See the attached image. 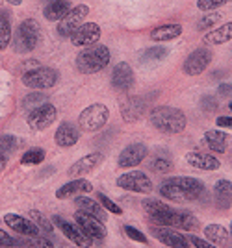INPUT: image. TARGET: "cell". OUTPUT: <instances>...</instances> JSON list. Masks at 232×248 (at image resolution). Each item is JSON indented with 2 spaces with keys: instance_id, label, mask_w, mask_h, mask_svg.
Masks as SVG:
<instances>
[{
  "instance_id": "cell-24",
  "label": "cell",
  "mask_w": 232,
  "mask_h": 248,
  "mask_svg": "<svg viewBox=\"0 0 232 248\" xmlns=\"http://www.w3.org/2000/svg\"><path fill=\"white\" fill-rule=\"evenodd\" d=\"M186 161L193 169H199V170H217L221 167L217 157H214L212 154H204V152H190L186 154Z\"/></svg>"
},
{
  "instance_id": "cell-7",
  "label": "cell",
  "mask_w": 232,
  "mask_h": 248,
  "mask_svg": "<svg viewBox=\"0 0 232 248\" xmlns=\"http://www.w3.org/2000/svg\"><path fill=\"white\" fill-rule=\"evenodd\" d=\"M58 78H60V74L56 69L37 67V69H32V71L22 74V83L30 89H49V87L56 85Z\"/></svg>"
},
{
  "instance_id": "cell-44",
  "label": "cell",
  "mask_w": 232,
  "mask_h": 248,
  "mask_svg": "<svg viewBox=\"0 0 232 248\" xmlns=\"http://www.w3.org/2000/svg\"><path fill=\"white\" fill-rule=\"evenodd\" d=\"M200 108L204 109V111H215L217 109V98L215 96H212V94H206V96H202V100H200Z\"/></svg>"
},
{
  "instance_id": "cell-46",
  "label": "cell",
  "mask_w": 232,
  "mask_h": 248,
  "mask_svg": "<svg viewBox=\"0 0 232 248\" xmlns=\"http://www.w3.org/2000/svg\"><path fill=\"white\" fill-rule=\"evenodd\" d=\"M17 241L11 237L10 233H6L4 230H0V247H13Z\"/></svg>"
},
{
  "instance_id": "cell-52",
  "label": "cell",
  "mask_w": 232,
  "mask_h": 248,
  "mask_svg": "<svg viewBox=\"0 0 232 248\" xmlns=\"http://www.w3.org/2000/svg\"><path fill=\"white\" fill-rule=\"evenodd\" d=\"M229 235H231V239H232V222H231V228H229Z\"/></svg>"
},
{
  "instance_id": "cell-4",
  "label": "cell",
  "mask_w": 232,
  "mask_h": 248,
  "mask_svg": "<svg viewBox=\"0 0 232 248\" xmlns=\"http://www.w3.org/2000/svg\"><path fill=\"white\" fill-rule=\"evenodd\" d=\"M141 206L145 209V213L149 215V218L156 224V226H173L177 228L179 224V209L164 204L162 200L156 198H145L141 202Z\"/></svg>"
},
{
  "instance_id": "cell-40",
  "label": "cell",
  "mask_w": 232,
  "mask_h": 248,
  "mask_svg": "<svg viewBox=\"0 0 232 248\" xmlns=\"http://www.w3.org/2000/svg\"><path fill=\"white\" fill-rule=\"evenodd\" d=\"M26 247L28 248H54V243L41 235H33L26 239Z\"/></svg>"
},
{
  "instance_id": "cell-28",
  "label": "cell",
  "mask_w": 232,
  "mask_h": 248,
  "mask_svg": "<svg viewBox=\"0 0 232 248\" xmlns=\"http://www.w3.org/2000/svg\"><path fill=\"white\" fill-rule=\"evenodd\" d=\"M202 39L206 45H225V43L232 41V21L225 22L219 28L208 31Z\"/></svg>"
},
{
  "instance_id": "cell-12",
  "label": "cell",
  "mask_w": 232,
  "mask_h": 248,
  "mask_svg": "<svg viewBox=\"0 0 232 248\" xmlns=\"http://www.w3.org/2000/svg\"><path fill=\"white\" fill-rule=\"evenodd\" d=\"M56 115H58L56 106L45 102V104H41V106L30 109V113L26 117V123H28V126L33 128V130H47V128L56 121Z\"/></svg>"
},
{
  "instance_id": "cell-11",
  "label": "cell",
  "mask_w": 232,
  "mask_h": 248,
  "mask_svg": "<svg viewBox=\"0 0 232 248\" xmlns=\"http://www.w3.org/2000/svg\"><path fill=\"white\" fill-rule=\"evenodd\" d=\"M212 50L210 48H197V50H193L184 60L182 63V71L188 74V76H199L202 74L206 69H208V65L212 63Z\"/></svg>"
},
{
  "instance_id": "cell-6",
  "label": "cell",
  "mask_w": 232,
  "mask_h": 248,
  "mask_svg": "<svg viewBox=\"0 0 232 248\" xmlns=\"http://www.w3.org/2000/svg\"><path fill=\"white\" fill-rule=\"evenodd\" d=\"M39 39V24L33 19H26L19 24L17 33H15V52L26 54L32 52Z\"/></svg>"
},
{
  "instance_id": "cell-38",
  "label": "cell",
  "mask_w": 232,
  "mask_h": 248,
  "mask_svg": "<svg viewBox=\"0 0 232 248\" xmlns=\"http://www.w3.org/2000/svg\"><path fill=\"white\" fill-rule=\"evenodd\" d=\"M97 197H99V200H100V206L104 207L108 213H116V215H121V213H123V209L117 206L112 198L106 197L104 193H97Z\"/></svg>"
},
{
  "instance_id": "cell-47",
  "label": "cell",
  "mask_w": 232,
  "mask_h": 248,
  "mask_svg": "<svg viewBox=\"0 0 232 248\" xmlns=\"http://www.w3.org/2000/svg\"><path fill=\"white\" fill-rule=\"evenodd\" d=\"M217 94H221V96H231L232 94V83L223 82L221 85L217 87Z\"/></svg>"
},
{
  "instance_id": "cell-8",
  "label": "cell",
  "mask_w": 232,
  "mask_h": 248,
  "mask_svg": "<svg viewBox=\"0 0 232 248\" xmlns=\"http://www.w3.org/2000/svg\"><path fill=\"white\" fill-rule=\"evenodd\" d=\"M117 187L125 189V191H132V193H141V195H149L152 191V182L145 172L141 170H130L117 178Z\"/></svg>"
},
{
  "instance_id": "cell-42",
  "label": "cell",
  "mask_w": 232,
  "mask_h": 248,
  "mask_svg": "<svg viewBox=\"0 0 232 248\" xmlns=\"http://www.w3.org/2000/svg\"><path fill=\"white\" fill-rule=\"evenodd\" d=\"M125 233H127L128 239H132V241H136V243H141V245H145V243H149L147 235L143 233V232H139L137 228L130 226V224H127L125 226Z\"/></svg>"
},
{
  "instance_id": "cell-5",
  "label": "cell",
  "mask_w": 232,
  "mask_h": 248,
  "mask_svg": "<svg viewBox=\"0 0 232 248\" xmlns=\"http://www.w3.org/2000/svg\"><path fill=\"white\" fill-rule=\"evenodd\" d=\"M108 119H110V109L104 104H91L78 117V128L82 132H87V134L99 132L100 128H104Z\"/></svg>"
},
{
  "instance_id": "cell-43",
  "label": "cell",
  "mask_w": 232,
  "mask_h": 248,
  "mask_svg": "<svg viewBox=\"0 0 232 248\" xmlns=\"http://www.w3.org/2000/svg\"><path fill=\"white\" fill-rule=\"evenodd\" d=\"M217 21H221V15H219V13H208L206 17H202L199 21L197 28H199L200 31H204V30H208V28H212Z\"/></svg>"
},
{
  "instance_id": "cell-39",
  "label": "cell",
  "mask_w": 232,
  "mask_h": 248,
  "mask_svg": "<svg viewBox=\"0 0 232 248\" xmlns=\"http://www.w3.org/2000/svg\"><path fill=\"white\" fill-rule=\"evenodd\" d=\"M45 102H47V96H45V94L32 93L22 100V106H24L26 109H33V108H37V106H41V104H45Z\"/></svg>"
},
{
  "instance_id": "cell-51",
  "label": "cell",
  "mask_w": 232,
  "mask_h": 248,
  "mask_svg": "<svg viewBox=\"0 0 232 248\" xmlns=\"http://www.w3.org/2000/svg\"><path fill=\"white\" fill-rule=\"evenodd\" d=\"M49 2H71V0H49Z\"/></svg>"
},
{
  "instance_id": "cell-29",
  "label": "cell",
  "mask_w": 232,
  "mask_h": 248,
  "mask_svg": "<svg viewBox=\"0 0 232 248\" xmlns=\"http://www.w3.org/2000/svg\"><path fill=\"white\" fill-rule=\"evenodd\" d=\"M71 10V2H49L43 10L47 21H62Z\"/></svg>"
},
{
  "instance_id": "cell-15",
  "label": "cell",
  "mask_w": 232,
  "mask_h": 248,
  "mask_svg": "<svg viewBox=\"0 0 232 248\" xmlns=\"http://www.w3.org/2000/svg\"><path fill=\"white\" fill-rule=\"evenodd\" d=\"M149 154V148L143 143H132V145L125 146L119 154V159H117V165L121 169H132V167H137Z\"/></svg>"
},
{
  "instance_id": "cell-32",
  "label": "cell",
  "mask_w": 232,
  "mask_h": 248,
  "mask_svg": "<svg viewBox=\"0 0 232 248\" xmlns=\"http://www.w3.org/2000/svg\"><path fill=\"white\" fill-rule=\"evenodd\" d=\"M11 41V24L4 11H0V50H6Z\"/></svg>"
},
{
  "instance_id": "cell-1",
  "label": "cell",
  "mask_w": 232,
  "mask_h": 248,
  "mask_svg": "<svg viewBox=\"0 0 232 248\" xmlns=\"http://www.w3.org/2000/svg\"><path fill=\"white\" fill-rule=\"evenodd\" d=\"M206 193V187L199 178H191V176H175V178H167L162 182L160 186V197L167 198V200H186V202H193L199 200L202 195Z\"/></svg>"
},
{
  "instance_id": "cell-20",
  "label": "cell",
  "mask_w": 232,
  "mask_h": 248,
  "mask_svg": "<svg viewBox=\"0 0 232 248\" xmlns=\"http://www.w3.org/2000/svg\"><path fill=\"white\" fill-rule=\"evenodd\" d=\"M78 139H80V128H76V126L71 123H62L58 126L56 134H54L56 145L62 146V148L74 146L78 143Z\"/></svg>"
},
{
  "instance_id": "cell-21",
  "label": "cell",
  "mask_w": 232,
  "mask_h": 248,
  "mask_svg": "<svg viewBox=\"0 0 232 248\" xmlns=\"http://www.w3.org/2000/svg\"><path fill=\"white\" fill-rule=\"evenodd\" d=\"M74 202H76L78 211H82V213L89 215L91 218H95L99 222L106 224V220H108V211L100 206V202H95L93 198H85V197L74 198Z\"/></svg>"
},
{
  "instance_id": "cell-30",
  "label": "cell",
  "mask_w": 232,
  "mask_h": 248,
  "mask_svg": "<svg viewBox=\"0 0 232 248\" xmlns=\"http://www.w3.org/2000/svg\"><path fill=\"white\" fill-rule=\"evenodd\" d=\"M204 235L214 245H227L229 239H231L229 230L223 224H208V226L204 228Z\"/></svg>"
},
{
  "instance_id": "cell-23",
  "label": "cell",
  "mask_w": 232,
  "mask_h": 248,
  "mask_svg": "<svg viewBox=\"0 0 232 248\" xmlns=\"http://www.w3.org/2000/svg\"><path fill=\"white\" fill-rule=\"evenodd\" d=\"M147 109V102L139 96H128L125 102L121 104V113H123V119L125 121H137L141 115L145 113Z\"/></svg>"
},
{
  "instance_id": "cell-36",
  "label": "cell",
  "mask_w": 232,
  "mask_h": 248,
  "mask_svg": "<svg viewBox=\"0 0 232 248\" xmlns=\"http://www.w3.org/2000/svg\"><path fill=\"white\" fill-rule=\"evenodd\" d=\"M30 217L33 218V222H35V226L39 228V232H45V233H52V224H50V220L47 217H43L41 213L37 211V209H32L30 211Z\"/></svg>"
},
{
  "instance_id": "cell-18",
  "label": "cell",
  "mask_w": 232,
  "mask_h": 248,
  "mask_svg": "<svg viewBox=\"0 0 232 248\" xmlns=\"http://www.w3.org/2000/svg\"><path fill=\"white\" fill-rule=\"evenodd\" d=\"M93 186L87 182V180H82V178H74L71 182H67L64 186L56 191V198L60 200H65V198H73V197H82V195H87L91 193Z\"/></svg>"
},
{
  "instance_id": "cell-27",
  "label": "cell",
  "mask_w": 232,
  "mask_h": 248,
  "mask_svg": "<svg viewBox=\"0 0 232 248\" xmlns=\"http://www.w3.org/2000/svg\"><path fill=\"white\" fill-rule=\"evenodd\" d=\"M229 141H231V137L219 132V130H208L204 134V145L215 154H223L227 150V146H229Z\"/></svg>"
},
{
  "instance_id": "cell-45",
  "label": "cell",
  "mask_w": 232,
  "mask_h": 248,
  "mask_svg": "<svg viewBox=\"0 0 232 248\" xmlns=\"http://www.w3.org/2000/svg\"><path fill=\"white\" fill-rule=\"evenodd\" d=\"M188 241H190V243H193V247H195V248H217L215 245H212V243H208V241H204V239L197 237V235H191Z\"/></svg>"
},
{
  "instance_id": "cell-50",
  "label": "cell",
  "mask_w": 232,
  "mask_h": 248,
  "mask_svg": "<svg viewBox=\"0 0 232 248\" xmlns=\"http://www.w3.org/2000/svg\"><path fill=\"white\" fill-rule=\"evenodd\" d=\"M8 2H10V4H13V6H19L22 0H8Z\"/></svg>"
},
{
  "instance_id": "cell-3",
  "label": "cell",
  "mask_w": 232,
  "mask_h": 248,
  "mask_svg": "<svg viewBox=\"0 0 232 248\" xmlns=\"http://www.w3.org/2000/svg\"><path fill=\"white\" fill-rule=\"evenodd\" d=\"M110 60H112V54L106 45H93L76 56V69L82 74L100 73L108 67Z\"/></svg>"
},
{
  "instance_id": "cell-41",
  "label": "cell",
  "mask_w": 232,
  "mask_h": 248,
  "mask_svg": "<svg viewBox=\"0 0 232 248\" xmlns=\"http://www.w3.org/2000/svg\"><path fill=\"white\" fill-rule=\"evenodd\" d=\"M150 169L156 170V172H169L173 169V163L169 161L167 157H154L150 161Z\"/></svg>"
},
{
  "instance_id": "cell-31",
  "label": "cell",
  "mask_w": 232,
  "mask_h": 248,
  "mask_svg": "<svg viewBox=\"0 0 232 248\" xmlns=\"http://www.w3.org/2000/svg\"><path fill=\"white\" fill-rule=\"evenodd\" d=\"M199 226H200L199 218L195 217L191 211L179 209V224H177V228H182V230H186V232H195Z\"/></svg>"
},
{
  "instance_id": "cell-48",
  "label": "cell",
  "mask_w": 232,
  "mask_h": 248,
  "mask_svg": "<svg viewBox=\"0 0 232 248\" xmlns=\"http://www.w3.org/2000/svg\"><path fill=\"white\" fill-rule=\"evenodd\" d=\"M217 126L221 128H232V117H217Z\"/></svg>"
},
{
  "instance_id": "cell-37",
  "label": "cell",
  "mask_w": 232,
  "mask_h": 248,
  "mask_svg": "<svg viewBox=\"0 0 232 248\" xmlns=\"http://www.w3.org/2000/svg\"><path fill=\"white\" fill-rule=\"evenodd\" d=\"M231 0H197V8L200 11H206V13H210L214 10H219L221 6L225 4H229Z\"/></svg>"
},
{
  "instance_id": "cell-14",
  "label": "cell",
  "mask_w": 232,
  "mask_h": 248,
  "mask_svg": "<svg viewBox=\"0 0 232 248\" xmlns=\"http://www.w3.org/2000/svg\"><path fill=\"white\" fill-rule=\"evenodd\" d=\"M52 222L56 224V228H60V232H62V233H64L65 237L69 239L71 243H73L74 247H78V248H89L91 247V241L85 237L84 233H82V230L76 226V224L69 222V220H65V218L60 217V215H54Z\"/></svg>"
},
{
  "instance_id": "cell-22",
  "label": "cell",
  "mask_w": 232,
  "mask_h": 248,
  "mask_svg": "<svg viewBox=\"0 0 232 248\" xmlns=\"http://www.w3.org/2000/svg\"><path fill=\"white\" fill-rule=\"evenodd\" d=\"M100 161H102V154L100 152H93V154H87L82 159H78L67 172H69V176L78 178V176H84L87 172H91L93 169H97V167L100 165Z\"/></svg>"
},
{
  "instance_id": "cell-34",
  "label": "cell",
  "mask_w": 232,
  "mask_h": 248,
  "mask_svg": "<svg viewBox=\"0 0 232 248\" xmlns=\"http://www.w3.org/2000/svg\"><path fill=\"white\" fill-rule=\"evenodd\" d=\"M45 159V150L43 148H30L28 152H24L21 157L22 165H39Z\"/></svg>"
},
{
  "instance_id": "cell-13",
  "label": "cell",
  "mask_w": 232,
  "mask_h": 248,
  "mask_svg": "<svg viewBox=\"0 0 232 248\" xmlns=\"http://www.w3.org/2000/svg\"><path fill=\"white\" fill-rule=\"evenodd\" d=\"M99 39H100V26L95 22H84L71 35V43L74 46H80V48L93 46V45H97Z\"/></svg>"
},
{
  "instance_id": "cell-49",
  "label": "cell",
  "mask_w": 232,
  "mask_h": 248,
  "mask_svg": "<svg viewBox=\"0 0 232 248\" xmlns=\"http://www.w3.org/2000/svg\"><path fill=\"white\" fill-rule=\"evenodd\" d=\"M6 163H8V159H6V155H2L0 154V170L6 167Z\"/></svg>"
},
{
  "instance_id": "cell-19",
  "label": "cell",
  "mask_w": 232,
  "mask_h": 248,
  "mask_svg": "<svg viewBox=\"0 0 232 248\" xmlns=\"http://www.w3.org/2000/svg\"><path fill=\"white\" fill-rule=\"evenodd\" d=\"M4 222L10 228H13L17 233H21L24 237H33V235H39V228L35 226V222L21 215H15V213H8L4 215Z\"/></svg>"
},
{
  "instance_id": "cell-26",
  "label": "cell",
  "mask_w": 232,
  "mask_h": 248,
  "mask_svg": "<svg viewBox=\"0 0 232 248\" xmlns=\"http://www.w3.org/2000/svg\"><path fill=\"white\" fill-rule=\"evenodd\" d=\"M214 197L219 209H229L232 206V182L231 180H219L214 187Z\"/></svg>"
},
{
  "instance_id": "cell-25",
  "label": "cell",
  "mask_w": 232,
  "mask_h": 248,
  "mask_svg": "<svg viewBox=\"0 0 232 248\" xmlns=\"http://www.w3.org/2000/svg\"><path fill=\"white\" fill-rule=\"evenodd\" d=\"M180 33H182V26L173 22V24H162V26H156L150 30V39L156 43H164V41H173L177 39Z\"/></svg>"
},
{
  "instance_id": "cell-2",
  "label": "cell",
  "mask_w": 232,
  "mask_h": 248,
  "mask_svg": "<svg viewBox=\"0 0 232 248\" xmlns=\"http://www.w3.org/2000/svg\"><path fill=\"white\" fill-rule=\"evenodd\" d=\"M149 121L158 132L167 135H177L180 132H184V128L188 124L186 113L179 108H173V106H156V108H152L150 113H149Z\"/></svg>"
},
{
  "instance_id": "cell-9",
  "label": "cell",
  "mask_w": 232,
  "mask_h": 248,
  "mask_svg": "<svg viewBox=\"0 0 232 248\" xmlns=\"http://www.w3.org/2000/svg\"><path fill=\"white\" fill-rule=\"evenodd\" d=\"M87 15H89V6H85V4H78V6L71 8L69 13L58 24L60 37H71L74 33V30L78 26H82V21H85Z\"/></svg>"
},
{
  "instance_id": "cell-17",
  "label": "cell",
  "mask_w": 232,
  "mask_h": 248,
  "mask_svg": "<svg viewBox=\"0 0 232 248\" xmlns=\"http://www.w3.org/2000/svg\"><path fill=\"white\" fill-rule=\"evenodd\" d=\"M150 233L158 239L160 243H164L169 248H190V241L180 235L179 232L171 230L167 226H154L150 228Z\"/></svg>"
},
{
  "instance_id": "cell-35",
  "label": "cell",
  "mask_w": 232,
  "mask_h": 248,
  "mask_svg": "<svg viewBox=\"0 0 232 248\" xmlns=\"http://www.w3.org/2000/svg\"><path fill=\"white\" fill-rule=\"evenodd\" d=\"M19 148V141L13 135H0V154L8 155Z\"/></svg>"
},
{
  "instance_id": "cell-16",
  "label": "cell",
  "mask_w": 232,
  "mask_h": 248,
  "mask_svg": "<svg viewBox=\"0 0 232 248\" xmlns=\"http://www.w3.org/2000/svg\"><path fill=\"white\" fill-rule=\"evenodd\" d=\"M134 71L132 67L128 65L127 62H121L117 63L112 71V85L114 89L121 91V93H128L132 87H134Z\"/></svg>"
},
{
  "instance_id": "cell-33",
  "label": "cell",
  "mask_w": 232,
  "mask_h": 248,
  "mask_svg": "<svg viewBox=\"0 0 232 248\" xmlns=\"http://www.w3.org/2000/svg\"><path fill=\"white\" fill-rule=\"evenodd\" d=\"M169 56V50L166 46H150L141 54V62L143 63H156L166 60Z\"/></svg>"
},
{
  "instance_id": "cell-10",
  "label": "cell",
  "mask_w": 232,
  "mask_h": 248,
  "mask_svg": "<svg viewBox=\"0 0 232 248\" xmlns=\"http://www.w3.org/2000/svg\"><path fill=\"white\" fill-rule=\"evenodd\" d=\"M74 224L82 230V233H84L85 237L89 239L91 243H102L106 239V228L102 222H99L95 218H91L89 215H85L82 211H78L76 215H74Z\"/></svg>"
},
{
  "instance_id": "cell-53",
  "label": "cell",
  "mask_w": 232,
  "mask_h": 248,
  "mask_svg": "<svg viewBox=\"0 0 232 248\" xmlns=\"http://www.w3.org/2000/svg\"><path fill=\"white\" fill-rule=\"evenodd\" d=\"M229 109H231V111H232V100H231V102H229Z\"/></svg>"
}]
</instances>
